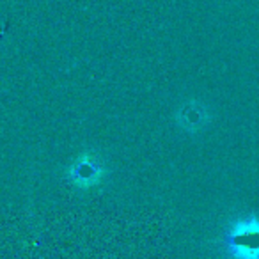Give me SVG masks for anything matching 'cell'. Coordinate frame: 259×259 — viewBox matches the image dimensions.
I'll return each mask as SVG.
<instances>
[{"label":"cell","mask_w":259,"mask_h":259,"mask_svg":"<svg viewBox=\"0 0 259 259\" xmlns=\"http://www.w3.org/2000/svg\"><path fill=\"white\" fill-rule=\"evenodd\" d=\"M68 178L71 180L73 185L76 187H93L100 181L101 178V169L98 167V163L89 156H80L78 160L71 163V167L68 169Z\"/></svg>","instance_id":"7a4b0ae2"},{"label":"cell","mask_w":259,"mask_h":259,"mask_svg":"<svg viewBox=\"0 0 259 259\" xmlns=\"http://www.w3.org/2000/svg\"><path fill=\"white\" fill-rule=\"evenodd\" d=\"M224 243L234 259H259V219L234 224L227 231Z\"/></svg>","instance_id":"6da1fadb"}]
</instances>
